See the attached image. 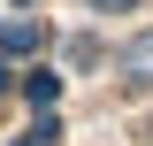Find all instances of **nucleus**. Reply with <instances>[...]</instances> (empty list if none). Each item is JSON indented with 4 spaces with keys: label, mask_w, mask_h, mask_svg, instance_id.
<instances>
[{
    "label": "nucleus",
    "mask_w": 153,
    "mask_h": 146,
    "mask_svg": "<svg viewBox=\"0 0 153 146\" xmlns=\"http://www.w3.org/2000/svg\"><path fill=\"white\" fill-rule=\"evenodd\" d=\"M123 69H130L138 85H153V31H146V38H130V54H123Z\"/></svg>",
    "instance_id": "1"
},
{
    "label": "nucleus",
    "mask_w": 153,
    "mask_h": 146,
    "mask_svg": "<svg viewBox=\"0 0 153 146\" xmlns=\"http://www.w3.org/2000/svg\"><path fill=\"white\" fill-rule=\"evenodd\" d=\"M92 8H130V0H92Z\"/></svg>",
    "instance_id": "2"
},
{
    "label": "nucleus",
    "mask_w": 153,
    "mask_h": 146,
    "mask_svg": "<svg viewBox=\"0 0 153 146\" xmlns=\"http://www.w3.org/2000/svg\"><path fill=\"white\" fill-rule=\"evenodd\" d=\"M0 92H8V62H0Z\"/></svg>",
    "instance_id": "3"
},
{
    "label": "nucleus",
    "mask_w": 153,
    "mask_h": 146,
    "mask_svg": "<svg viewBox=\"0 0 153 146\" xmlns=\"http://www.w3.org/2000/svg\"><path fill=\"white\" fill-rule=\"evenodd\" d=\"M16 146H38V138H16Z\"/></svg>",
    "instance_id": "4"
},
{
    "label": "nucleus",
    "mask_w": 153,
    "mask_h": 146,
    "mask_svg": "<svg viewBox=\"0 0 153 146\" xmlns=\"http://www.w3.org/2000/svg\"><path fill=\"white\" fill-rule=\"evenodd\" d=\"M16 8H23V0H16Z\"/></svg>",
    "instance_id": "5"
}]
</instances>
